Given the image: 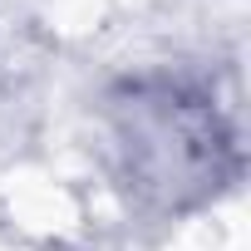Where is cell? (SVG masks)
Segmentation results:
<instances>
[{
	"label": "cell",
	"mask_w": 251,
	"mask_h": 251,
	"mask_svg": "<svg viewBox=\"0 0 251 251\" xmlns=\"http://www.w3.org/2000/svg\"><path fill=\"white\" fill-rule=\"evenodd\" d=\"M113 173L143 207L182 217L207 207L241 168L236 133L207 89L173 74H138L103 94Z\"/></svg>",
	"instance_id": "6da1fadb"
}]
</instances>
